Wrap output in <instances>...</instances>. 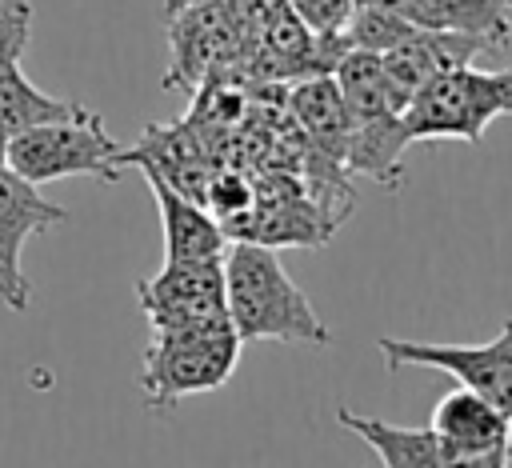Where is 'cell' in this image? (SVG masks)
Listing matches in <instances>:
<instances>
[{
  "mask_svg": "<svg viewBox=\"0 0 512 468\" xmlns=\"http://www.w3.org/2000/svg\"><path fill=\"white\" fill-rule=\"evenodd\" d=\"M224 312L240 340H284V344H328L324 320L308 296L284 272L272 244L232 240L224 244Z\"/></svg>",
  "mask_w": 512,
  "mask_h": 468,
  "instance_id": "6da1fadb",
  "label": "cell"
},
{
  "mask_svg": "<svg viewBox=\"0 0 512 468\" xmlns=\"http://www.w3.org/2000/svg\"><path fill=\"white\" fill-rule=\"evenodd\" d=\"M496 116H512V68H476L468 60L420 84L404 104L400 124L408 144L464 140L476 148Z\"/></svg>",
  "mask_w": 512,
  "mask_h": 468,
  "instance_id": "7a4b0ae2",
  "label": "cell"
},
{
  "mask_svg": "<svg viewBox=\"0 0 512 468\" xmlns=\"http://www.w3.org/2000/svg\"><path fill=\"white\" fill-rule=\"evenodd\" d=\"M240 336L228 316L180 324V328H152V344L144 348L140 392L152 408H168L184 396L212 392L228 384L240 360Z\"/></svg>",
  "mask_w": 512,
  "mask_h": 468,
  "instance_id": "3957f363",
  "label": "cell"
},
{
  "mask_svg": "<svg viewBox=\"0 0 512 468\" xmlns=\"http://www.w3.org/2000/svg\"><path fill=\"white\" fill-rule=\"evenodd\" d=\"M8 168L32 184H52L64 176H96L104 184L120 180V144L104 128L100 112L84 108L68 120L32 124L12 132L8 140Z\"/></svg>",
  "mask_w": 512,
  "mask_h": 468,
  "instance_id": "277c9868",
  "label": "cell"
},
{
  "mask_svg": "<svg viewBox=\"0 0 512 468\" xmlns=\"http://www.w3.org/2000/svg\"><path fill=\"white\" fill-rule=\"evenodd\" d=\"M388 368H436L448 372L460 388L480 392L496 408L512 416V320L484 340V344H436V340H408V336H380L376 340Z\"/></svg>",
  "mask_w": 512,
  "mask_h": 468,
  "instance_id": "5b68a950",
  "label": "cell"
},
{
  "mask_svg": "<svg viewBox=\"0 0 512 468\" xmlns=\"http://www.w3.org/2000/svg\"><path fill=\"white\" fill-rule=\"evenodd\" d=\"M440 464H488L504 468L512 460V416L472 388H452L432 408Z\"/></svg>",
  "mask_w": 512,
  "mask_h": 468,
  "instance_id": "8992f818",
  "label": "cell"
},
{
  "mask_svg": "<svg viewBox=\"0 0 512 468\" xmlns=\"http://www.w3.org/2000/svg\"><path fill=\"white\" fill-rule=\"evenodd\" d=\"M140 312L152 328H180L228 316L224 312V264L208 260H164V268L136 284Z\"/></svg>",
  "mask_w": 512,
  "mask_h": 468,
  "instance_id": "52a82bcc",
  "label": "cell"
},
{
  "mask_svg": "<svg viewBox=\"0 0 512 468\" xmlns=\"http://www.w3.org/2000/svg\"><path fill=\"white\" fill-rule=\"evenodd\" d=\"M64 220H68V208L48 200L40 192V184L24 180L8 164L0 168V272L8 276V284L16 288V296L24 304H28L32 288H28V276L20 268V252L32 236H40Z\"/></svg>",
  "mask_w": 512,
  "mask_h": 468,
  "instance_id": "ba28073f",
  "label": "cell"
},
{
  "mask_svg": "<svg viewBox=\"0 0 512 468\" xmlns=\"http://www.w3.org/2000/svg\"><path fill=\"white\" fill-rule=\"evenodd\" d=\"M480 52H488L484 40L468 36V32H436V28H412L400 44H392L388 52H380L388 88L404 112V104L412 100V92L420 84H428L436 72H448L456 64L476 60Z\"/></svg>",
  "mask_w": 512,
  "mask_h": 468,
  "instance_id": "9c48e42d",
  "label": "cell"
},
{
  "mask_svg": "<svg viewBox=\"0 0 512 468\" xmlns=\"http://www.w3.org/2000/svg\"><path fill=\"white\" fill-rule=\"evenodd\" d=\"M152 200L160 208V228H164V260H208V256H224L228 232L224 224L192 196L176 192L164 176H156L152 168H140Z\"/></svg>",
  "mask_w": 512,
  "mask_h": 468,
  "instance_id": "30bf717a",
  "label": "cell"
},
{
  "mask_svg": "<svg viewBox=\"0 0 512 468\" xmlns=\"http://www.w3.org/2000/svg\"><path fill=\"white\" fill-rule=\"evenodd\" d=\"M356 4H364V0H356ZM372 4L400 12L416 28L468 32V36L484 40L488 52H500L512 44V24L504 16L508 8H500L496 0H372Z\"/></svg>",
  "mask_w": 512,
  "mask_h": 468,
  "instance_id": "8fae6325",
  "label": "cell"
},
{
  "mask_svg": "<svg viewBox=\"0 0 512 468\" xmlns=\"http://www.w3.org/2000/svg\"><path fill=\"white\" fill-rule=\"evenodd\" d=\"M292 116L300 124V132L308 136V144L320 148V156H332L344 164V136H348V112L344 100L336 92L332 72L320 76H304V84L292 88Z\"/></svg>",
  "mask_w": 512,
  "mask_h": 468,
  "instance_id": "7c38bea8",
  "label": "cell"
},
{
  "mask_svg": "<svg viewBox=\"0 0 512 468\" xmlns=\"http://www.w3.org/2000/svg\"><path fill=\"white\" fill-rule=\"evenodd\" d=\"M336 420L348 432H356L388 468H440V444L432 428H404V424H388L348 408H336Z\"/></svg>",
  "mask_w": 512,
  "mask_h": 468,
  "instance_id": "4fadbf2b",
  "label": "cell"
},
{
  "mask_svg": "<svg viewBox=\"0 0 512 468\" xmlns=\"http://www.w3.org/2000/svg\"><path fill=\"white\" fill-rule=\"evenodd\" d=\"M228 44V20L220 16V8H192L184 12L180 24H172V72H168V88L176 84H196V76L208 68V60Z\"/></svg>",
  "mask_w": 512,
  "mask_h": 468,
  "instance_id": "5bb4252c",
  "label": "cell"
},
{
  "mask_svg": "<svg viewBox=\"0 0 512 468\" xmlns=\"http://www.w3.org/2000/svg\"><path fill=\"white\" fill-rule=\"evenodd\" d=\"M76 112H84V104L40 92V88L20 72V64H12V68L0 72V124H4L8 132H24V128H32V124H48V120H68V116H76Z\"/></svg>",
  "mask_w": 512,
  "mask_h": 468,
  "instance_id": "9a60e30c",
  "label": "cell"
},
{
  "mask_svg": "<svg viewBox=\"0 0 512 468\" xmlns=\"http://www.w3.org/2000/svg\"><path fill=\"white\" fill-rule=\"evenodd\" d=\"M288 8L300 16V24H304L312 36H320V40H340V44L348 48L344 28H348V16H352L356 0H288Z\"/></svg>",
  "mask_w": 512,
  "mask_h": 468,
  "instance_id": "2e32d148",
  "label": "cell"
},
{
  "mask_svg": "<svg viewBox=\"0 0 512 468\" xmlns=\"http://www.w3.org/2000/svg\"><path fill=\"white\" fill-rule=\"evenodd\" d=\"M32 36V4L28 0H0V72L20 64Z\"/></svg>",
  "mask_w": 512,
  "mask_h": 468,
  "instance_id": "e0dca14e",
  "label": "cell"
},
{
  "mask_svg": "<svg viewBox=\"0 0 512 468\" xmlns=\"http://www.w3.org/2000/svg\"><path fill=\"white\" fill-rule=\"evenodd\" d=\"M0 304H8V308H16V312H24V308H28V304L16 296V288L8 284V276H4V272H0Z\"/></svg>",
  "mask_w": 512,
  "mask_h": 468,
  "instance_id": "ac0fdd59",
  "label": "cell"
},
{
  "mask_svg": "<svg viewBox=\"0 0 512 468\" xmlns=\"http://www.w3.org/2000/svg\"><path fill=\"white\" fill-rule=\"evenodd\" d=\"M8 140H12V132H8L4 124H0V168L8 164Z\"/></svg>",
  "mask_w": 512,
  "mask_h": 468,
  "instance_id": "d6986e66",
  "label": "cell"
},
{
  "mask_svg": "<svg viewBox=\"0 0 512 468\" xmlns=\"http://www.w3.org/2000/svg\"><path fill=\"white\" fill-rule=\"evenodd\" d=\"M496 4H500V8H512V0H496Z\"/></svg>",
  "mask_w": 512,
  "mask_h": 468,
  "instance_id": "ffe728a7",
  "label": "cell"
}]
</instances>
